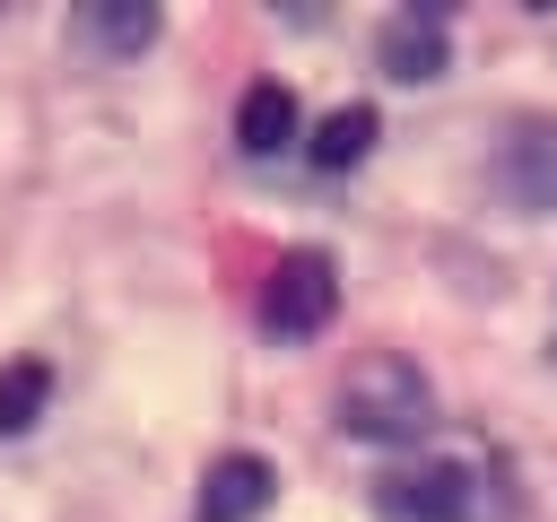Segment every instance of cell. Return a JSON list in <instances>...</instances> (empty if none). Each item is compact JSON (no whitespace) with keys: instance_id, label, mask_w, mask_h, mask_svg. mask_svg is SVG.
<instances>
[{"instance_id":"cell-1","label":"cell","mask_w":557,"mask_h":522,"mask_svg":"<svg viewBox=\"0 0 557 522\" xmlns=\"http://www.w3.org/2000/svg\"><path fill=\"white\" fill-rule=\"evenodd\" d=\"M339 426L366 435V444H418V435L435 426V391H426V374H418L409 357L374 348V357H357L348 383H339Z\"/></svg>"},{"instance_id":"cell-2","label":"cell","mask_w":557,"mask_h":522,"mask_svg":"<svg viewBox=\"0 0 557 522\" xmlns=\"http://www.w3.org/2000/svg\"><path fill=\"white\" fill-rule=\"evenodd\" d=\"M331 304H339V270H331V252H287L278 270H270V287H261V331L270 339H313L322 322H331Z\"/></svg>"},{"instance_id":"cell-3","label":"cell","mask_w":557,"mask_h":522,"mask_svg":"<svg viewBox=\"0 0 557 522\" xmlns=\"http://www.w3.org/2000/svg\"><path fill=\"white\" fill-rule=\"evenodd\" d=\"M392 522H479V470L470 461H418V470H392L383 496H374Z\"/></svg>"},{"instance_id":"cell-4","label":"cell","mask_w":557,"mask_h":522,"mask_svg":"<svg viewBox=\"0 0 557 522\" xmlns=\"http://www.w3.org/2000/svg\"><path fill=\"white\" fill-rule=\"evenodd\" d=\"M487 183L513 209H557V122H513V139L496 148Z\"/></svg>"},{"instance_id":"cell-5","label":"cell","mask_w":557,"mask_h":522,"mask_svg":"<svg viewBox=\"0 0 557 522\" xmlns=\"http://www.w3.org/2000/svg\"><path fill=\"white\" fill-rule=\"evenodd\" d=\"M374 61H383L400 87H426V78H444V9H400V17H383V35H374Z\"/></svg>"},{"instance_id":"cell-6","label":"cell","mask_w":557,"mask_h":522,"mask_svg":"<svg viewBox=\"0 0 557 522\" xmlns=\"http://www.w3.org/2000/svg\"><path fill=\"white\" fill-rule=\"evenodd\" d=\"M270 496H278V470H270L261 452H226V461H209V478H200V522H252Z\"/></svg>"},{"instance_id":"cell-7","label":"cell","mask_w":557,"mask_h":522,"mask_svg":"<svg viewBox=\"0 0 557 522\" xmlns=\"http://www.w3.org/2000/svg\"><path fill=\"white\" fill-rule=\"evenodd\" d=\"M235 139H244V157H278L296 139V87L287 78H252L244 104H235Z\"/></svg>"},{"instance_id":"cell-8","label":"cell","mask_w":557,"mask_h":522,"mask_svg":"<svg viewBox=\"0 0 557 522\" xmlns=\"http://www.w3.org/2000/svg\"><path fill=\"white\" fill-rule=\"evenodd\" d=\"M157 26H165V17H157L148 0H87V9L70 17V35H78V44H96V52H148V44H157Z\"/></svg>"},{"instance_id":"cell-9","label":"cell","mask_w":557,"mask_h":522,"mask_svg":"<svg viewBox=\"0 0 557 522\" xmlns=\"http://www.w3.org/2000/svg\"><path fill=\"white\" fill-rule=\"evenodd\" d=\"M366 148H374V104H331V113L313 122V165H322V174H348Z\"/></svg>"},{"instance_id":"cell-10","label":"cell","mask_w":557,"mask_h":522,"mask_svg":"<svg viewBox=\"0 0 557 522\" xmlns=\"http://www.w3.org/2000/svg\"><path fill=\"white\" fill-rule=\"evenodd\" d=\"M44 400H52V365H44V357L0 365V435H26V426L44 418Z\"/></svg>"}]
</instances>
